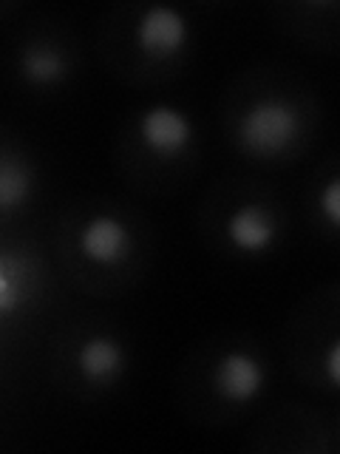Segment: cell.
I'll return each mask as SVG.
<instances>
[{
  "instance_id": "2",
  "label": "cell",
  "mask_w": 340,
  "mask_h": 454,
  "mask_svg": "<svg viewBox=\"0 0 340 454\" xmlns=\"http://www.w3.org/2000/svg\"><path fill=\"white\" fill-rule=\"evenodd\" d=\"M188 40H190L188 18H184V14L176 12V9H170V6H151L139 18L136 43H139V49L145 51L148 57H159V60L176 57L179 51H184Z\"/></svg>"
},
{
  "instance_id": "9",
  "label": "cell",
  "mask_w": 340,
  "mask_h": 454,
  "mask_svg": "<svg viewBox=\"0 0 340 454\" xmlns=\"http://www.w3.org/2000/svg\"><path fill=\"white\" fill-rule=\"evenodd\" d=\"M20 71L26 80L37 85H51L63 80L66 74V60L54 46H28L20 57Z\"/></svg>"
},
{
  "instance_id": "7",
  "label": "cell",
  "mask_w": 340,
  "mask_h": 454,
  "mask_svg": "<svg viewBox=\"0 0 340 454\" xmlns=\"http://www.w3.org/2000/svg\"><path fill=\"white\" fill-rule=\"evenodd\" d=\"M80 369L85 378L91 380H105L111 375H117L122 369V349L113 338L97 335L89 338L80 347Z\"/></svg>"
},
{
  "instance_id": "5",
  "label": "cell",
  "mask_w": 340,
  "mask_h": 454,
  "mask_svg": "<svg viewBox=\"0 0 340 454\" xmlns=\"http://www.w3.org/2000/svg\"><path fill=\"white\" fill-rule=\"evenodd\" d=\"M216 387L224 397L244 403L264 387V369L250 352H227L216 366Z\"/></svg>"
},
{
  "instance_id": "10",
  "label": "cell",
  "mask_w": 340,
  "mask_h": 454,
  "mask_svg": "<svg viewBox=\"0 0 340 454\" xmlns=\"http://www.w3.org/2000/svg\"><path fill=\"white\" fill-rule=\"evenodd\" d=\"M321 205H323V213H326V219H329V224L337 227L340 224V179H332L326 184Z\"/></svg>"
},
{
  "instance_id": "6",
  "label": "cell",
  "mask_w": 340,
  "mask_h": 454,
  "mask_svg": "<svg viewBox=\"0 0 340 454\" xmlns=\"http://www.w3.org/2000/svg\"><path fill=\"white\" fill-rule=\"evenodd\" d=\"M227 236L244 253H261L273 245L275 239V222L261 205H244L238 207L230 222H227Z\"/></svg>"
},
{
  "instance_id": "1",
  "label": "cell",
  "mask_w": 340,
  "mask_h": 454,
  "mask_svg": "<svg viewBox=\"0 0 340 454\" xmlns=\"http://www.w3.org/2000/svg\"><path fill=\"white\" fill-rule=\"evenodd\" d=\"M298 131H301V114L292 103L281 97H267L250 106L238 120L241 145L252 153H281L287 151Z\"/></svg>"
},
{
  "instance_id": "4",
  "label": "cell",
  "mask_w": 340,
  "mask_h": 454,
  "mask_svg": "<svg viewBox=\"0 0 340 454\" xmlns=\"http://www.w3.org/2000/svg\"><path fill=\"white\" fill-rule=\"evenodd\" d=\"M80 247L97 264H117L131 250V233L117 216H94L80 233Z\"/></svg>"
},
{
  "instance_id": "3",
  "label": "cell",
  "mask_w": 340,
  "mask_h": 454,
  "mask_svg": "<svg viewBox=\"0 0 340 454\" xmlns=\"http://www.w3.org/2000/svg\"><path fill=\"white\" fill-rule=\"evenodd\" d=\"M139 137L148 151L176 156L193 142V125L188 114L174 106H151L139 120Z\"/></svg>"
},
{
  "instance_id": "8",
  "label": "cell",
  "mask_w": 340,
  "mask_h": 454,
  "mask_svg": "<svg viewBox=\"0 0 340 454\" xmlns=\"http://www.w3.org/2000/svg\"><path fill=\"white\" fill-rule=\"evenodd\" d=\"M32 193V170L14 153H0V213L18 210Z\"/></svg>"
},
{
  "instance_id": "11",
  "label": "cell",
  "mask_w": 340,
  "mask_h": 454,
  "mask_svg": "<svg viewBox=\"0 0 340 454\" xmlns=\"http://www.w3.org/2000/svg\"><path fill=\"white\" fill-rule=\"evenodd\" d=\"M326 369H329V380L337 383L340 380V344H332L329 358H326Z\"/></svg>"
}]
</instances>
